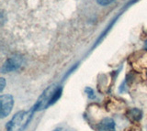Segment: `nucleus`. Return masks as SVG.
<instances>
[{"instance_id": "obj_1", "label": "nucleus", "mask_w": 147, "mask_h": 131, "mask_svg": "<svg viewBox=\"0 0 147 131\" xmlns=\"http://www.w3.org/2000/svg\"><path fill=\"white\" fill-rule=\"evenodd\" d=\"M35 111L33 108L28 111H20L12 117L6 126L7 131H23L29 125Z\"/></svg>"}, {"instance_id": "obj_2", "label": "nucleus", "mask_w": 147, "mask_h": 131, "mask_svg": "<svg viewBox=\"0 0 147 131\" xmlns=\"http://www.w3.org/2000/svg\"><path fill=\"white\" fill-rule=\"evenodd\" d=\"M58 86H55L54 84L51 85L49 86L45 91L41 94V96L39 97L38 101L35 104V106L32 107L33 108L34 111H40V110H43L46 109L47 107H49V103L51 101V98H52L53 93L55 92Z\"/></svg>"}, {"instance_id": "obj_3", "label": "nucleus", "mask_w": 147, "mask_h": 131, "mask_svg": "<svg viewBox=\"0 0 147 131\" xmlns=\"http://www.w3.org/2000/svg\"><path fill=\"white\" fill-rule=\"evenodd\" d=\"M0 105H1V110H0V116L1 118H5L7 116L12 110L14 105V99L10 94H2L0 96Z\"/></svg>"}, {"instance_id": "obj_4", "label": "nucleus", "mask_w": 147, "mask_h": 131, "mask_svg": "<svg viewBox=\"0 0 147 131\" xmlns=\"http://www.w3.org/2000/svg\"><path fill=\"white\" fill-rule=\"evenodd\" d=\"M21 64H22L21 58L12 57L10 59H8V60H7L6 62L3 64L1 72L3 74H6V73H9V72H12V71H16L20 68Z\"/></svg>"}, {"instance_id": "obj_5", "label": "nucleus", "mask_w": 147, "mask_h": 131, "mask_svg": "<svg viewBox=\"0 0 147 131\" xmlns=\"http://www.w3.org/2000/svg\"><path fill=\"white\" fill-rule=\"evenodd\" d=\"M98 131H115V122L110 117H105L96 126Z\"/></svg>"}, {"instance_id": "obj_6", "label": "nucleus", "mask_w": 147, "mask_h": 131, "mask_svg": "<svg viewBox=\"0 0 147 131\" xmlns=\"http://www.w3.org/2000/svg\"><path fill=\"white\" fill-rule=\"evenodd\" d=\"M126 116L131 122H138L139 120H141L142 113L138 108H131V109L127 111Z\"/></svg>"}, {"instance_id": "obj_7", "label": "nucleus", "mask_w": 147, "mask_h": 131, "mask_svg": "<svg viewBox=\"0 0 147 131\" xmlns=\"http://www.w3.org/2000/svg\"><path fill=\"white\" fill-rule=\"evenodd\" d=\"M62 92H63L62 87L61 86H58L56 88V90H55V92L53 93L52 98H51V101L49 103V106H53V104H55V103H56L59 100L60 97H61V96H62Z\"/></svg>"}, {"instance_id": "obj_8", "label": "nucleus", "mask_w": 147, "mask_h": 131, "mask_svg": "<svg viewBox=\"0 0 147 131\" xmlns=\"http://www.w3.org/2000/svg\"><path fill=\"white\" fill-rule=\"evenodd\" d=\"M85 92L87 94V96H88V98L90 99H94L96 96H95V94H94V91H93V89H91L90 87H86L85 89Z\"/></svg>"}, {"instance_id": "obj_9", "label": "nucleus", "mask_w": 147, "mask_h": 131, "mask_svg": "<svg viewBox=\"0 0 147 131\" xmlns=\"http://www.w3.org/2000/svg\"><path fill=\"white\" fill-rule=\"evenodd\" d=\"M96 1H98V3L101 6H107L111 2H113L114 0H96Z\"/></svg>"}, {"instance_id": "obj_10", "label": "nucleus", "mask_w": 147, "mask_h": 131, "mask_svg": "<svg viewBox=\"0 0 147 131\" xmlns=\"http://www.w3.org/2000/svg\"><path fill=\"white\" fill-rule=\"evenodd\" d=\"M5 84H6L5 79L4 78H1V79H0V92H3V90L5 88Z\"/></svg>"}, {"instance_id": "obj_11", "label": "nucleus", "mask_w": 147, "mask_h": 131, "mask_svg": "<svg viewBox=\"0 0 147 131\" xmlns=\"http://www.w3.org/2000/svg\"><path fill=\"white\" fill-rule=\"evenodd\" d=\"M62 130V128H56V129H54L53 131H61Z\"/></svg>"}, {"instance_id": "obj_12", "label": "nucleus", "mask_w": 147, "mask_h": 131, "mask_svg": "<svg viewBox=\"0 0 147 131\" xmlns=\"http://www.w3.org/2000/svg\"><path fill=\"white\" fill-rule=\"evenodd\" d=\"M145 48L147 49V40H146V41H145Z\"/></svg>"}]
</instances>
